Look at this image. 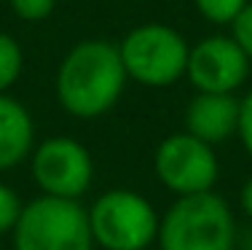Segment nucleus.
I'll list each match as a JSON object with an SVG mask.
<instances>
[{"label":"nucleus","instance_id":"5","mask_svg":"<svg viewBox=\"0 0 252 250\" xmlns=\"http://www.w3.org/2000/svg\"><path fill=\"white\" fill-rule=\"evenodd\" d=\"M158 221L151 199L131 188H110L89 207L94 245L102 250H148L158 237Z\"/></svg>","mask_w":252,"mask_h":250},{"label":"nucleus","instance_id":"4","mask_svg":"<svg viewBox=\"0 0 252 250\" xmlns=\"http://www.w3.org/2000/svg\"><path fill=\"white\" fill-rule=\"evenodd\" d=\"M118 51L129 81L151 89H164L185 78L190 43L175 27L145 22L124 35Z\"/></svg>","mask_w":252,"mask_h":250},{"label":"nucleus","instance_id":"10","mask_svg":"<svg viewBox=\"0 0 252 250\" xmlns=\"http://www.w3.org/2000/svg\"><path fill=\"white\" fill-rule=\"evenodd\" d=\"M35 148V121L25 103L0 94V172H8L27 162Z\"/></svg>","mask_w":252,"mask_h":250},{"label":"nucleus","instance_id":"13","mask_svg":"<svg viewBox=\"0 0 252 250\" xmlns=\"http://www.w3.org/2000/svg\"><path fill=\"white\" fill-rule=\"evenodd\" d=\"M22 207H25V202L19 199V194L8 183L0 180V234H11L14 231V226L22 215Z\"/></svg>","mask_w":252,"mask_h":250},{"label":"nucleus","instance_id":"2","mask_svg":"<svg viewBox=\"0 0 252 250\" xmlns=\"http://www.w3.org/2000/svg\"><path fill=\"white\" fill-rule=\"evenodd\" d=\"M161 250H233L236 221L231 205L215 191L177 196L158 221Z\"/></svg>","mask_w":252,"mask_h":250},{"label":"nucleus","instance_id":"3","mask_svg":"<svg viewBox=\"0 0 252 250\" xmlns=\"http://www.w3.org/2000/svg\"><path fill=\"white\" fill-rule=\"evenodd\" d=\"M14 250H94L89 210L81 199L35 196L25 202L11 231Z\"/></svg>","mask_w":252,"mask_h":250},{"label":"nucleus","instance_id":"16","mask_svg":"<svg viewBox=\"0 0 252 250\" xmlns=\"http://www.w3.org/2000/svg\"><path fill=\"white\" fill-rule=\"evenodd\" d=\"M231 35L236 38V43L247 51V57L252 59V0L244 5V11L233 19L231 25Z\"/></svg>","mask_w":252,"mask_h":250},{"label":"nucleus","instance_id":"7","mask_svg":"<svg viewBox=\"0 0 252 250\" xmlns=\"http://www.w3.org/2000/svg\"><path fill=\"white\" fill-rule=\"evenodd\" d=\"M153 170L158 183L175 196L212 191L220 178L215 145L193 138L190 132L166 135L153 153Z\"/></svg>","mask_w":252,"mask_h":250},{"label":"nucleus","instance_id":"6","mask_svg":"<svg viewBox=\"0 0 252 250\" xmlns=\"http://www.w3.org/2000/svg\"><path fill=\"white\" fill-rule=\"evenodd\" d=\"M30 175L40 194L81 199L94 183V159L81 140L54 135L35 143L30 153Z\"/></svg>","mask_w":252,"mask_h":250},{"label":"nucleus","instance_id":"12","mask_svg":"<svg viewBox=\"0 0 252 250\" xmlns=\"http://www.w3.org/2000/svg\"><path fill=\"white\" fill-rule=\"evenodd\" d=\"M250 0H193L196 11L215 27H231Z\"/></svg>","mask_w":252,"mask_h":250},{"label":"nucleus","instance_id":"15","mask_svg":"<svg viewBox=\"0 0 252 250\" xmlns=\"http://www.w3.org/2000/svg\"><path fill=\"white\" fill-rule=\"evenodd\" d=\"M236 138L242 143L244 153L252 159V89L239 100V129H236Z\"/></svg>","mask_w":252,"mask_h":250},{"label":"nucleus","instance_id":"8","mask_svg":"<svg viewBox=\"0 0 252 250\" xmlns=\"http://www.w3.org/2000/svg\"><path fill=\"white\" fill-rule=\"evenodd\" d=\"M252 59L233 35H207L190 46L185 78L196 92L236 94L250 78Z\"/></svg>","mask_w":252,"mask_h":250},{"label":"nucleus","instance_id":"14","mask_svg":"<svg viewBox=\"0 0 252 250\" xmlns=\"http://www.w3.org/2000/svg\"><path fill=\"white\" fill-rule=\"evenodd\" d=\"M11 14L22 22H30V25H38V22H46L57 8V0H8Z\"/></svg>","mask_w":252,"mask_h":250},{"label":"nucleus","instance_id":"9","mask_svg":"<svg viewBox=\"0 0 252 250\" xmlns=\"http://www.w3.org/2000/svg\"><path fill=\"white\" fill-rule=\"evenodd\" d=\"M183 127L209 145L225 143L239 129V97L218 92H196L183 113Z\"/></svg>","mask_w":252,"mask_h":250},{"label":"nucleus","instance_id":"11","mask_svg":"<svg viewBox=\"0 0 252 250\" xmlns=\"http://www.w3.org/2000/svg\"><path fill=\"white\" fill-rule=\"evenodd\" d=\"M25 70V51L11 33L0 30V94L11 92Z\"/></svg>","mask_w":252,"mask_h":250},{"label":"nucleus","instance_id":"17","mask_svg":"<svg viewBox=\"0 0 252 250\" xmlns=\"http://www.w3.org/2000/svg\"><path fill=\"white\" fill-rule=\"evenodd\" d=\"M239 205H242V213L247 218H252V175L244 180L242 191H239Z\"/></svg>","mask_w":252,"mask_h":250},{"label":"nucleus","instance_id":"1","mask_svg":"<svg viewBox=\"0 0 252 250\" xmlns=\"http://www.w3.org/2000/svg\"><path fill=\"white\" fill-rule=\"evenodd\" d=\"M126 68L118 43L102 38L78 40L62 57L54 78L57 103L67 116L92 121L118 105L126 89Z\"/></svg>","mask_w":252,"mask_h":250}]
</instances>
